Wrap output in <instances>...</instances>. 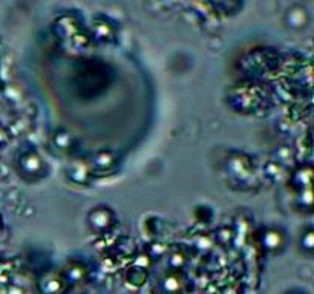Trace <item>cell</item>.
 Masks as SVG:
<instances>
[{"instance_id": "1", "label": "cell", "mask_w": 314, "mask_h": 294, "mask_svg": "<svg viewBox=\"0 0 314 294\" xmlns=\"http://www.w3.org/2000/svg\"><path fill=\"white\" fill-rule=\"evenodd\" d=\"M287 23L291 28H302L307 23V11L302 6H293L287 12Z\"/></svg>"}, {"instance_id": "2", "label": "cell", "mask_w": 314, "mask_h": 294, "mask_svg": "<svg viewBox=\"0 0 314 294\" xmlns=\"http://www.w3.org/2000/svg\"><path fill=\"white\" fill-rule=\"evenodd\" d=\"M109 216H110L109 211H105V210L94 211V213L91 215V224H92V227L94 228H98V230H105V228L107 227V222H105V219L106 221H110Z\"/></svg>"}]
</instances>
